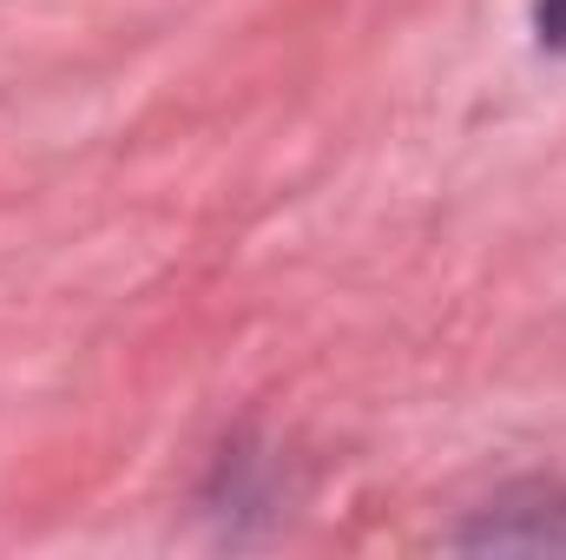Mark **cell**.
Returning a JSON list of instances; mask_svg holds the SVG:
<instances>
[{"label":"cell","instance_id":"cell-1","mask_svg":"<svg viewBox=\"0 0 566 560\" xmlns=\"http://www.w3.org/2000/svg\"><path fill=\"white\" fill-rule=\"evenodd\" d=\"M541 40L566 46V0H541Z\"/></svg>","mask_w":566,"mask_h":560}]
</instances>
